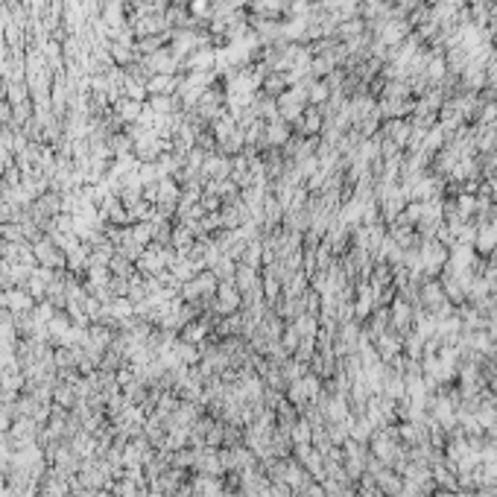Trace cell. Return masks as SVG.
<instances>
[{
    "instance_id": "6da1fadb",
    "label": "cell",
    "mask_w": 497,
    "mask_h": 497,
    "mask_svg": "<svg viewBox=\"0 0 497 497\" xmlns=\"http://www.w3.org/2000/svg\"><path fill=\"white\" fill-rule=\"evenodd\" d=\"M147 103H138V99H129V97H120L117 103H115V111H117V120L120 123H138L140 117V111H144Z\"/></svg>"
},
{
    "instance_id": "277c9868",
    "label": "cell",
    "mask_w": 497,
    "mask_h": 497,
    "mask_svg": "<svg viewBox=\"0 0 497 497\" xmlns=\"http://www.w3.org/2000/svg\"><path fill=\"white\" fill-rule=\"evenodd\" d=\"M0 123H12V106H9V99H0Z\"/></svg>"
},
{
    "instance_id": "7a4b0ae2",
    "label": "cell",
    "mask_w": 497,
    "mask_h": 497,
    "mask_svg": "<svg viewBox=\"0 0 497 497\" xmlns=\"http://www.w3.org/2000/svg\"><path fill=\"white\" fill-rule=\"evenodd\" d=\"M155 115H173L176 111V103H173V94L170 97H149V103H147Z\"/></svg>"
},
{
    "instance_id": "3957f363",
    "label": "cell",
    "mask_w": 497,
    "mask_h": 497,
    "mask_svg": "<svg viewBox=\"0 0 497 497\" xmlns=\"http://www.w3.org/2000/svg\"><path fill=\"white\" fill-rule=\"evenodd\" d=\"M9 298H6V302H9V307L12 310H24V307H30V298H26L24 293H6Z\"/></svg>"
}]
</instances>
